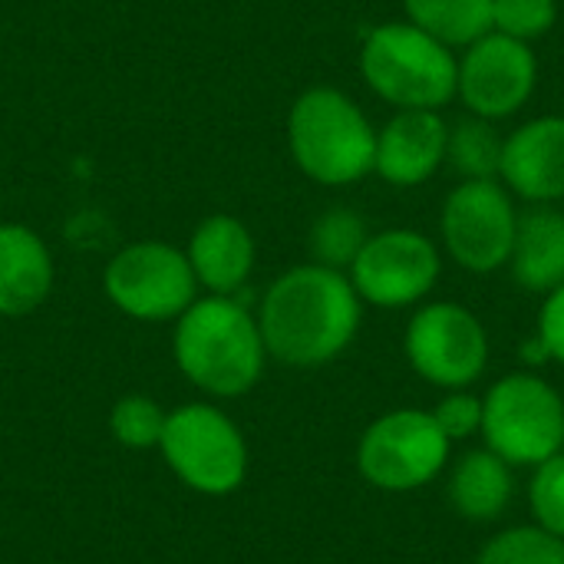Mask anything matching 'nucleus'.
Instances as JSON below:
<instances>
[{
  "label": "nucleus",
  "instance_id": "f257e3e1",
  "mask_svg": "<svg viewBox=\"0 0 564 564\" xmlns=\"http://www.w3.org/2000/svg\"><path fill=\"white\" fill-rule=\"evenodd\" d=\"M364 301L347 271L324 264H297L284 271L261 301L258 327L268 357L311 370L337 360L360 334Z\"/></svg>",
  "mask_w": 564,
  "mask_h": 564
},
{
  "label": "nucleus",
  "instance_id": "4468645a",
  "mask_svg": "<svg viewBox=\"0 0 564 564\" xmlns=\"http://www.w3.org/2000/svg\"><path fill=\"white\" fill-rule=\"evenodd\" d=\"M449 122L433 109H400L377 129L373 172L393 188H420L446 165Z\"/></svg>",
  "mask_w": 564,
  "mask_h": 564
},
{
  "label": "nucleus",
  "instance_id": "f03ea898",
  "mask_svg": "<svg viewBox=\"0 0 564 564\" xmlns=\"http://www.w3.org/2000/svg\"><path fill=\"white\" fill-rule=\"evenodd\" d=\"M172 350L178 370L198 390L225 400L248 393L268 357L258 317L228 294L195 301L175 324Z\"/></svg>",
  "mask_w": 564,
  "mask_h": 564
},
{
  "label": "nucleus",
  "instance_id": "9b49d317",
  "mask_svg": "<svg viewBox=\"0 0 564 564\" xmlns=\"http://www.w3.org/2000/svg\"><path fill=\"white\" fill-rule=\"evenodd\" d=\"M106 297L135 321H172L195 304V271L188 254L165 241L122 248L102 274Z\"/></svg>",
  "mask_w": 564,
  "mask_h": 564
},
{
  "label": "nucleus",
  "instance_id": "f3484780",
  "mask_svg": "<svg viewBox=\"0 0 564 564\" xmlns=\"http://www.w3.org/2000/svg\"><path fill=\"white\" fill-rule=\"evenodd\" d=\"M188 264L212 294H235L254 268V238L238 218L212 215L188 241Z\"/></svg>",
  "mask_w": 564,
  "mask_h": 564
},
{
  "label": "nucleus",
  "instance_id": "ddd939ff",
  "mask_svg": "<svg viewBox=\"0 0 564 564\" xmlns=\"http://www.w3.org/2000/svg\"><path fill=\"white\" fill-rule=\"evenodd\" d=\"M499 182L525 205L564 202V116L549 112L502 135Z\"/></svg>",
  "mask_w": 564,
  "mask_h": 564
},
{
  "label": "nucleus",
  "instance_id": "6e6552de",
  "mask_svg": "<svg viewBox=\"0 0 564 564\" xmlns=\"http://www.w3.org/2000/svg\"><path fill=\"white\" fill-rule=\"evenodd\" d=\"M519 231L516 195L499 178H473L449 188L440 208V248L466 274L509 268Z\"/></svg>",
  "mask_w": 564,
  "mask_h": 564
},
{
  "label": "nucleus",
  "instance_id": "b1692460",
  "mask_svg": "<svg viewBox=\"0 0 564 564\" xmlns=\"http://www.w3.org/2000/svg\"><path fill=\"white\" fill-rule=\"evenodd\" d=\"M165 410L149 400V397H122L116 406H112V416H109V426H112V436L129 446V449H152L159 446L162 440V430H165Z\"/></svg>",
  "mask_w": 564,
  "mask_h": 564
},
{
  "label": "nucleus",
  "instance_id": "6ab92c4d",
  "mask_svg": "<svg viewBox=\"0 0 564 564\" xmlns=\"http://www.w3.org/2000/svg\"><path fill=\"white\" fill-rule=\"evenodd\" d=\"M403 13L456 53L492 30V0H403Z\"/></svg>",
  "mask_w": 564,
  "mask_h": 564
},
{
  "label": "nucleus",
  "instance_id": "20e7f679",
  "mask_svg": "<svg viewBox=\"0 0 564 564\" xmlns=\"http://www.w3.org/2000/svg\"><path fill=\"white\" fill-rule=\"evenodd\" d=\"M288 145L311 182L344 188L373 172L377 126L344 89L311 86L288 112Z\"/></svg>",
  "mask_w": 564,
  "mask_h": 564
},
{
  "label": "nucleus",
  "instance_id": "5701e85b",
  "mask_svg": "<svg viewBox=\"0 0 564 564\" xmlns=\"http://www.w3.org/2000/svg\"><path fill=\"white\" fill-rule=\"evenodd\" d=\"M529 516L539 529L564 542V453H555L542 466L529 469Z\"/></svg>",
  "mask_w": 564,
  "mask_h": 564
},
{
  "label": "nucleus",
  "instance_id": "4be33fe9",
  "mask_svg": "<svg viewBox=\"0 0 564 564\" xmlns=\"http://www.w3.org/2000/svg\"><path fill=\"white\" fill-rule=\"evenodd\" d=\"M473 564H564V542L535 522L509 525L476 552Z\"/></svg>",
  "mask_w": 564,
  "mask_h": 564
},
{
  "label": "nucleus",
  "instance_id": "393cba45",
  "mask_svg": "<svg viewBox=\"0 0 564 564\" xmlns=\"http://www.w3.org/2000/svg\"><path fill=\"white\" fill-rule=\"evenodd\" d=\"M558 23V0H492V30L522 43L545 40Z\"/></svg>",
  "mask_w": 564,
  "mask_h": 564
},
{
  "label": "nucleus",
  "instance_id": "dca6fc26",
  "mask_svg": "<svg viewBox=\"0 0 564 564\" xmlns=\"http://www.w3.org/2000/svg\"><path fill=\"white\" fill-rule=\"evenodd\" d=\"M506 271L522 291L542 297L564 284V212L558 205H529L519 212L516 248Z\"/></svg>",
  "mask_w": 564,
  "mask_h": 564
},
{
  "label": "nucleus",
  "instance_id": "cd10ccee",
  "mask_svg": "<svg viewBox=\"0 0 564 564\" xmlns=\"http://www.w3.org/2000/svg\"><path fill=\"white\" fill-rule=\"evenodd\" d=\"M519 357H522L525 370H542V367H549V364H552V354H549L545 340H542L535 330H532V334L522 340V347H519Z\"/></svg>",
  "mask_w": 564,
  "mask_h": 564
},
{
  "label": "nucleus",
  "instance_id": "39448f33",
  "mask_svg": "<svg viewBox=\"0 0 564 564\" xmlns=\"http://www.w3.org/2000/svg\"><path fill=\"white\" fill-rule=\"evenodd\" d=\"M482 446L516 473L562 453L564 397L539 370H512L482 393Z\"/></svg>",
  "mask_w": 564,
  "mask_h": 564
},
{
  "label": "nucleus",
  "instance_id": "1a4fd4ad",
  "mask_svg": "<svg viewBox=\"0 0 564 564\" xmlns=\"http://www.w3.org/2000/svg\"><path fill=\"white\" fill-rule=\"evenodd\" d=\"M159 449L169 469L202 496H231L248 476V446L231 416L188 403L165 416Z\"/></svg>",
  "mask_w": 564,
  "mask_h": 564
},
{
  "label": "nucleus",
  "instance_id": "bb28decb",
  "mask_svg": "<svg viewBox=\"0 0 564 564\" xmlns=\"http://www.w3.org/2000/svg\"><path fill=\"white\" fill-rule=\"evenodd\" d=\"M535 334L545 340V347L552 354V364H562L564 367V284H558L555 291H549L542 297Z\"/></svg>",
  "mask_w": 564,
  "mask_h": 564
},
{
  "label": "nucleus",
  "instance_id": "f8f14e48",
  "mask_svg": "<svg viewBox=\"0 0 564 564\" xmlns=\"http://www.w3.org/2000/svg\"><path fill=\"white\" fill-rule=\"evenodd\" d=\"M539 89V56L532 43L489 30L459 50L456 99L469 116L502 122L529 106Z\"/></svg>",
  "mask_w": 564,
  "mask_h": 564
},
{
  "label": "nucleus",
  "instance_id": "7ed1b4c3",
  "mask_svg": "<svg viewBox=\"0 0 564 564\" xmlns=\"http://www.w3.org/2000/svg\"><path fill=\"white\" fill-rule=\"evenodd\" d=\"M357 66L377 99L400 109L443 112L456 102L459 53L410 20H387L367 30Z\"/></svg>",
  "mask_w": 564,
  "mask_h": 564
},
{
  "label": "nucleus",
  "instance_id": "0eeeda50",
  "mask_svg": "<svg viewBox=\"0 0 564 564\" xmlns=\"http://www.w3.org/2000/svg\"><path fill=\"white\" fill-rule=\"evenodd\" d=\"M403 354L410 370L430 387L473 390L492 357V340L476 311L459 301H423L406 330Z\"/></svg>",
  "mask_w": 564,
  "mask_h": 564
},
{
  "label": "nucleus",
  "instance_id": "9d476101",
  "mask_svg": "<svg viewBox=\"0 0 564 564\" xmlns=\"http://www.w3.org/2000/svg\"><path fill=\"white\" fill-rule=\"evenodd\" d=\"M357 297L380 311H410L430 301L443 278V248L416 228L370 235L347 268Z\"/></svg>",
  "mask_w": 564,
  "mask_h": 564
},
{
  "label": "nucleus",
  "instance_id": "a211bd4d",
  "mask_svg": "<svg viewBox=\"0 0 564 564\" xmlns=\"http://www.w3.org/2000/svg\"><path fill=\"white\" fill-rule=\"evenodd\" d=\"M53 291V258L26 225H0V317L36 311Z\"/></svg>",
  "mask_w": 564,
  "mask_h": 564
},
{
  "label": "nucleus",
  "instance_id": "aec40b11",
  "mask_svg": "<svg viewBox=\"0 0 564 564\" xmlns=\"http://www.w3.org/2000/svg\"><path fill=\"white\" fill-rule=\"evenodd\" d=\"M499 162H502V135L496 122L469 116V112L449 122L446 165L459 175V182L499 178Z\"/></svg>",
  "mask_w": 564,
  "mask_h": 564
},
{
  "label": "nucleus",
  "instance_id": "412c9836",
  "mask_svg": "<svg viewBox=\"0 0 564 564\" xmlns=\"http://www.w3.org/2000/svg\"><path fill=\"white\" fill-rule=\"evenodd\" d=\"M370 238L367 221L354 212V208H327L314 225H311V258L314 264L334 268V271H347L354 264V258L360 254L364 241Z\"/></svg>",
  "mask_w": 564,
  "mask_h": 564
},
{
  "label": "nucleus",
  "instance_id": "a878e982",
  "mask_svg": "<svg viewBox=\"0 0 564 564\" xmlns=\"http://www.w3.org/2000/svg\"><path fill=\"white\" fill-rule=\"evenodd\" d=\"M430 413L453 446L482 433V397L473 390H443L440 403Z\"/></svg>",
  "mask_w": 564,
  "mask_h": 564
},
{
  "label": "nucleus",
  "instance_id": "423d86ee",
  "mask_svg": "<svg viewBox=\"0 0 564 564\" xmlns=\"http://www.w3.org/2000/svg\"><path fill=\"white\" fill-rule=\"evenodd\" d=\"M453 463V443L430 410L397 406L377 416L357 443V473L380 492L406 496L433 486Z\"/></svg>",
  "mask_w": 564,
  "mask_h": 564
},
{
  "label": "nucleus",
  "instance_id": "2eb2a0df",
  "mask_svg": "<svg viewBox=\"0 0 564 564\" xmlns=\"http://www.w3.org/2000/svg\"><path fill=\"white\" fill-rule=\"evenodd\" d=\"M446 502L473 525H492L509 516L516 502V469L492 449H466L446 469Z\"/></svg>",
  "mask_w": 564,
  "mask_h": 564
},
{
  "label": "nucleus",
  "instance_id": "c85d7f7f",
  "mask_svg": "<svg viewBox=\"0 0 564 564\" xmlns=\"http://www.w3.org/2000/svg\"><path fill=\"white\" fill-rule=\"evenodd\" d=\"M562 453H564V436H562Z\"/></svg>",
  "mask_w": 564,
  "mask_h": 564
}]
</instances>
